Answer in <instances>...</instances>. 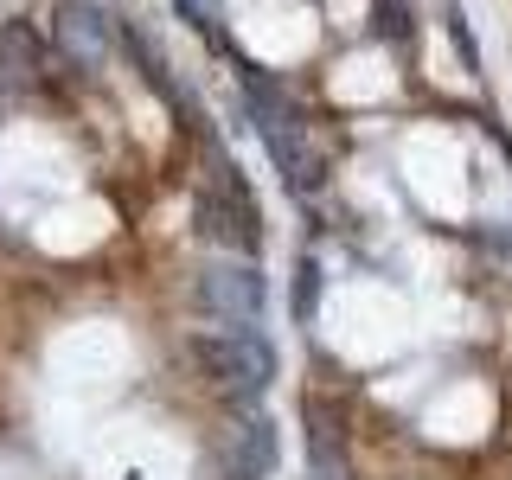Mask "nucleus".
I'll use <instances>...</instances> for the list:
<instances>
[{
	"mask_svg": "<svg viewBox=\"0 0 512 480\" xmlns=\"http://www.w3.org/2000/svg\"><path fill=\"white\" fill-rule=\"evenodd\" d=\"M109 45H116V20H109L96 0H64L58 7V52L77 64V71H103Z\"/></svg>",
	"mask_w": 512,
	"mask_h": 480,
	"instance_id": "3",
	"label": "nucleus"
},
{
	"mask_svg": "<svg viewBox=\"0 0 512 480\" xmlns=\"http://www.w3.org/2000/svg\"><path fill=\"white\" fill-rule=\"evenodd\" d=\"M314 308H320V256L301 250L295 256V320H301V327L314 320Z\"/></svg>",
	"mask_w": 512,
	"mask_h": 480,
	"instance_id": "5",
	"label": "nucleus"
},
{
	"mask_svg": "<svg viewBox=\"0 0 512 480\" xmlns=\"http://www.w3.org/2000/svg\"><path fill=\"white\" fill-rule=\"evenodd\" d=\"M378 13H384V39H410V32H416L410 26V0H384Z\"/></svg>",
	"mask_w": 512,
	"mask_h": 480,
	"instance_id": "7",
	"label": "nucleus"
},
{
	"mask_svg": "<svg viewBox=\"0 0 512 480\" xmlns=\"http://www.w3.org/2000/svg\"><path fill=\"white\" fill-rule=\"evenodd\" d=\"M186 359H192V372L212 384V391H224V404H231V410L263 404L269 384H276V372H282V359H276V346H269L263 320H231V327L218 320V327L186 333Z\"/></svg>",
	"mask_w": 512,
	"mask_h": 480,
	"instance_id": "1",
	"label": "nucleus"
},
{
	"mask_svg": "<svg viewBox=\"0 0 512 480\" xmlns=\"http://www.w3.org/2000/svg\"><path fill=\"white\" fill-rule=\"evenodd\" d=\"M192 301H199L212 320H263L269 314V282L256 256H218V263H199L192 276Z\"/></svg>",
	"mask_w": 512,
	"mask_h": 480,
	"instance_id": "2",
	"label": "nucleus"
},
{
	"mask_svg": "<svg viewBox=\"0 0 512 480\" xmlns=\"http://www.w3.org/2000/svg\"><path fill=\"white\" fill-rule=\"evenodd\" d=\"M301 480H352V474H346V468H308Z\"/></svg>",
	"mask_w": 512,
	"mask_h": 480,
	"instance_id": "8",
	"label": "nucleus"
},
{
	"mask_svg": "<svg viewBox=\"0 0 512 480\" xmlns=\"http://www.w3.org/2000/svg\"><path fill=\"white\" fill-rule=\"evenodd\" d=\"M301 423H308V468H346V416L327 397H301Z\"/></svg>",
	"mask_w": 512,
	"mask_h": 480,
	"instance_id": "4",
	"label": "nucleus"
},
{
	"mask_svg": "<svg viewBox=\"0 0 512 480\" xmlns=\"http://www.w3.org/2000/svg\"><path fill=\"white\" fill-rule=\"evenodd\" d=\"M448 39H455V52H461V64L480 77V45H474V32L461 26V13H448Z\"/></svg>",
	"mask_w": 512,
	"mask_h": 480,
	"instance_id": "6",
	"label": "nucleus"
}]
</instances>
